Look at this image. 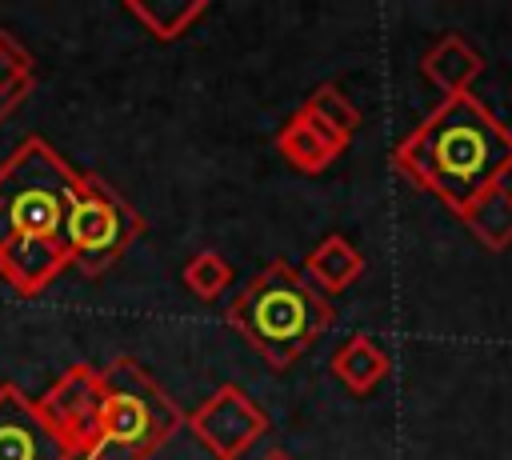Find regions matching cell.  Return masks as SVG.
Wrapping results in <instances>:
<instances>
[{
  "label": "cell",
  "instance_id": "obj_19",
  "mask_svg": "<svg viewBox=\"0 0 512 460\" xmlns=\"http://www.w3.org/2000/svg\"><path fill=\"white\" fill-rule=\"evenodd\" d=\"M260 460H292V456H288V452H284V448H268V452H264V456H260Z\"/></svg>",
  "mask_w": 512,
  "mask_h": 460
},
{
  "label": "cell",
  "instance_id": "obj_6",
  "mask_svg": "<svg viewBox=\"0 0 512 460\" xmlns=\"http://www.w3.org/2000/svg\"><path fill=\"white\" fill-rule=\"evenodd\" d=\"M184 424L216 460H240L268 432L264 408L240 384H220L204 404L184 412Z\"/></svg>",
  "mask_w": 512,
  "mask_h": 460
},
{
  "label": "cell",
  "instance_id": "obj_3",
  "mask_svg": "<svg viewBox=\"0 0 512 460\" xmlns=\"http://www.w3.org/2000/svg\"><path fill=\"white\" fill-rule=\"evenodd\" d=\"M224 320L252 344V352H260L268 368L280 372L328 332L332 304L304 280V272L284 260H272L232 296Z\"/></svg>",
  "mask_w": 512,
  "mask_h": 460
},
{
  "label": "cell",
  "instance_id": "obj_18",
  "mask_svg": "<svg viewBox=\"0 0 512 460\" xmlns=\"http://www.w3.org/2000/svg\"><path fill=\"white\" fill-rule=\"evenodd\" d=\"M16 108H20V100H12V96H4V92H0V120H8Z\"/></svg>",
  "mask_w": 512,
  "mask_h": 460
},
{
  "label": "cell",
  "instance_id": "obj_1",
  "mask_svg": "<svg viewBox=\"0 0 512 460\" xmlns=\"http://www.w3.org/2000/svg\"><path fill=\"white\" fill-rule=\"evenodd\" d=\"M80 176L44 136L20 140L0 160V280L32 300L64 268V224Z\"/></svg>",
  "mask_w": 512,
  "mask_h": 460
},
{
  "label": "cell",
  "instance_id": "obj_15",
  "mask_svg": "<svg viewBox=\"0 0 512 460\" xmlns=\"http://www.w3.org/2000/svg\"><path fill=\"white\" fill-rule=\"evenodd\" d=\"M308 116H316L320 124H328L332 132H340V136H356V128H360V108L348 100V92L344 88H336V84H316L308 96H304V104H300Z\"/></svg>",
  "mask_w": 512,
  "mask_h": 460
},
{
  "label": "cell",
  "instance_id": "obj_14",
  "mask_svg": "<svg viewBox=\"0 0 512 460\" xmlns=\"http://www.w3.org/2000/svg\"><path fill=\"white\" fill-rule=\"evenodd\" d=\"M124 12L160 44L168 40H180L204 12H208V0H128Z\"/></svg>",
  "mask_w": 512,
  "mask_h": 460
},
{
  "label": "cell",
  "instance_id": "obj_2",
  "mask_svg": "<svg viewBox=\"0 0 512 460\" xmlns=\"http://www.w3.org/2000/svg\"><path fill=\"white\" fill-rule=\"evenodd\" d=\"M392 168L432 192L456 216L512 172V128L472 92L444 96L396 148Z\"/></svg>",
  "mask_w": 512,
  "mask_h": 460
},
{
  "label": "cell",
  "instance_id": "obj_5",
  "mask_svg": "<svg viewBox=\"0 0 512 460\" xmlns=\"http://www.w3.org/2000/svg\"><path fill=\"white\" fill-rule=\"evenodd\" d=\"M144 228H148L144 216L104 176L84 172L76 200L68 208V224H64L68 268H76L88 280L104 276L132 248V240L144 236Z\"/></svg>",
  "mask_w": 512,
  "mask_h": 460
},
{
  "label": "cell",
  "instance_id": "obj_4",
  "mask_svg": "<svg viewBox=\"0 0 512 460\" xmlns=\"http://www.w3.org/2000/svg\"><path fill=\"white\" fill-rule=\"evenodd\" d=\"M184 424L180 404L136 356H112L100 368L96 440L80 460H152Z\"/></svg>",
  "mask_w": 512,
  "mask_h": 460
},
{
  "label": "cell",
  "instance_id": "obj_17",
  "mask_svg": "<svg viewBox=\"0 0 512 460\" xmlns=\"http://www.w3.org/2000/svg\"><path fill=\"white\" fill-rule=\"evenodd\" d=\"M32 88H36V60H32V52L8 28H0V92L24 104L32 96Z\"/></svg>",
  "mask_w": 512,
  "mask_h": 460
},
{
  "label": "cell",
  "instance_id": "obj_10",
  "mask_svg": "<svg viewBox=\"0 0 512 460\" xmlns=\"http://www.w3.org/2000/svg\"><path fill=\"white\" fill-rule=\"evenodd\" d=\"M420 72L432 88H440L444 96H460L472 92V80L484 72V56L456 32H444L424 56H420Z\"/></svg>",
  "mask_w": 512,
  "mask_h": 460
},
{
  "label": "cell",
  "instance_id": "obj_9",
  "mask_svg": "<svg viewBox=\"0 0 512 460\" xmlns=\"http://www.w3.org/2000/svg\"><path fill=\"white\" fill-rule=\"evenodd\" d=\"M348 144H352L348 136L332 132L328 124H320V120L308 116L304 108H296V112L276 128V152H280L296 172H304V176L328 172V168L344 156Z\"/></svg>",
  "mask_w": 512,
  "mask_h": 460
},
{
  "label": "cell",
  "instance_id": "obj_12",
  "mask_svg": "<svg viewBox=\"0 0 512 460\" xmlns=\"http://www.w3.org/2000/svg\"><path fill=\"white\" fill-rule=\"evenodd\" d=\"M364 272V256L352 248V240H344L340 232L324 236L308 256H304V280L316 292H344L348 284H356Z\"/></svg>",
  "mask_w": 512,
  "mask_h": 460
},
{
  "label": "cell",
  "instance_id": "obj_16",
  "mask_svg": "<svg viewBox=\"0 0 512 460\" xmlns=\"http://www.w3.org/2000/svg\"><path fill=\"white\" fill-rule=\"evenodd\" d=\"M180 280H184V288H188L196 300H216V296L232 284V264H228L216 248H200V252H192V256L184 260Z\"/></svg>",
  "mask_w": 512,
  "mask_h": 460
},
{
  "label": "cell",
  "instance_id": "obj_13",
  "mask_svg": "<svg viewBox=\"0 0 512 460\" xmlns=\"http://www.w3.org/2000/svg\"><path fill=\"white\" fill-rule=\"evenodd\" d=\"M464 228L492 252L512 248V188L496 184L488 192H480L464 212H460Z\"/></svg>",
  "mask_w": 512,
  "mask_h": 460
},
{
  "label": "cell",
  "instance_id": "obj_11",
  "mask_svg": "<svg viewBox=\"0 0 512 460\" xmlns=\"http://www.w3.org/2000/svg\"><path fill=\"white\" fill-rule=\"evenodd\" d=\"M328 372L352 392V396H368L384 384V376L392 372V360L384 352V344H376L368 332H352L348 340L336 344Z\"/></svg>",
  "mask_w": 512,
  "mask_h": 460
},
{
  "label": "cell",
  "instance_id": "obj_8",
  "mask_svg": "<svg viewBox=\"0 0 512 460\" xmlns=\"http://www.w3.org/2000/svg\"><path fill=\"white\" fill-rule=\"evenodd\" d=\"M0 460H76L40 404L16 384H0Z\"/></svg>",
  "mask_w": 512,
  "mask_h": 460
},
{
  "label": "cell",
  "instance_id": "obj_7",
  "mask_svg": "<svg viewBox=\"0 0 512 460\" xmlns=\"http://www.w3.org/2000/svg\"><path fill=\"white\" fill-rule=\"evenodd\" d=\"M36 404H40L44 420L52 424V432L80 460L92 448V440H96V420H100V368H92V364L64 368Z\"/></svg>",
  "mask_w": 512,
  "mask_h": 460
}]
</instances>
